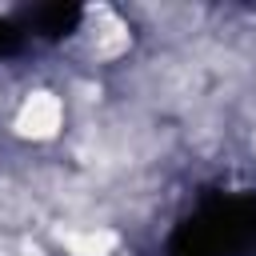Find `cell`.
Masks as SVG:
<instances>
[{"label": "cell", "mask_w": 256, "mask_h": 256, "mask_svg": "<svg viewBox=\"0 0 256 256\" xmlns=\"http://www.w3.org/2000/svg\"><path fill=\"white\" fill-rule=\"evenodd\" d=\"M64 124V104L52 92H32L16 112V132L28 140H52Z\"/></svg>", "instance_id": "6da1fadb"}, {"label": "cell", "mask_w": 256, "mask_h": 256, "mask_svg": "<svg viewBox=\"0 0 256 256\" xmlns=\"http://www.w3.org/2000/svg\"><path fill=\"white\" fill-rule=\"evenodd\" d=\"M56 240H60L72 256H108V252L120 244V236H116L112 228H60Z\"/></svg>", "instance_id": "7a4b0ae2"}, {"label": "cell", "mask_w": 256, "mask_h": 256, "mask_svg": "<svg viewBox=\"0 0 256 256\" xmlns=\"http://www.w3.org/2000/svg\"><path fill=\"white\" fill-rule=\"evenodd\" d=\"M124 48H128V28H124L116 16H108V12H104V28L96 32V56H104V60H108V56H120Z\"/></svg>", "instance_id": "3957f363"}, {"label": "cell", "mask_w": 256, "mask_h": 256, "mask_svg": "<svg viewBox=\"0 0 256 256\" xmlns=\"http://www.w3.org/2000/svg\"><path fill=\"white\" fill-rule=\"evenodd\" d=\"M24 212H28V200H24L16 188L4 184V188H0V220H4V224H16Z\"/></svg>", "instance_id": "277c9868"}]
</instances>
